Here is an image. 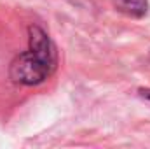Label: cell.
I'll use <instances>...</instances> for the list:
<instances>
[{
    "label": "cell",
    "instance_id": "3957f363",
    "mask_svg": "<svg viewBox=\"0 0 150 149\" xmlns=\"http://www.w3.org/2000/svg\"><path fill=\"white\" fill-rule=\"evenodd\" d=\"M140 93H142V97H145V98L150 100V90H140Z\"/></svg>",
    "mask_w": 150,
    "mask_h": 149
},
{
    "label": "cell",
    "instance_id": "6da1fadb",
    "mask_svg": "<svg viewBox=\"0 0 150 149\" xmlns=\"http://www.w3.org/2000/svg\"><path fill=\"white\" fill-rule=\"evenodd\" d=\"M54 67H56L54 62L28 49L26 53H21L14 58L9 72L14 82L33 86V84H40L42 81H45L54 70Z\"/></svg>",
    "mask_w": 150,
    "mask_h": 149
},
{
    "label": "cell",
    "instance_id": "7a4b0ae2",
    "mask_svg": "<svg viewBox=\"0 0 150 149\" xmlns=\"http://www.w3.org/2000/svg\"><path fill=\"white\" fill-rule=\"evenodd\" d=\"M113 5L117 7V11H120L126 16H133V18H142L147 14L149 4L147 0H113Z\"/></svg>",
    "mask_w": 150,
    "mask_h": 149
}]
</instances>
